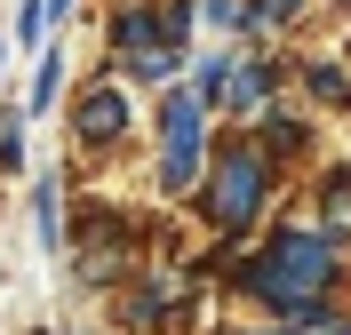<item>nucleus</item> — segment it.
Returning a JSON list of instances; mask_svg holds the SVG:
<instances>
[{
  "instance_id": "1",
  "label": "nucleus",
  "mask_w": 351,
  "mask_h": 335,
  "mask_svg": "<svg viewBox=\"0 0 351 335\" xmlns=\"http://www.w3.org/2000/svg\"><path fill=\"white\" fill-rule=\"evenodd\" d=\"M199 168H208V96L176 88L168 104H160V184H168V192H192Z\"/></svg>"
},
{
  "instance_id": "2",
  "label": "nucleus",
  "mask_w": 351,
  "mask_h": 335,
  "mask_svg": "<svg viewBox=\"0 0 351 335\" xmlns=\"http://www.w3.org/2000/svg\"><path fill=\"white\" fill-rule=\"evenodd\" d=\"M263 192H271L263 152H223V160H216V184H208V216H216L223 232H247L256 208H263Z\"/></svg>"
},
{
  "instance_id": "3",
  "label": "nucleus",
  "mask_w": 351,
  "mask_h": 335,
  "mask_svg": "<svg viewBox=\"0 0 351 335\" xmlns=\"http://www.w3.org/2000/svg\"><path fill=\"white\" fill-rule=\"evenodd\" d=\"M72 128H80V144H112V136L128 128V96L120 88H88L80 112H72Z\"/></svg>"
},
{
  "instance_id": "4",
  "label": "nucleus",
  "mask_w": 351,
  "mask_h": 335,
  "mask_svg": "<svg viewBox=\"0 0 351 335\" xmlns=\"http://www.w3.org/2000/svg\"><path fill=\"white\" fill-rule=\"evenodd\" d=\"M223 88H232V104H240V112H256L263 96H271V72H263V64H232V80H223Z\"/></svg>"
},
{
  "instance_id": "5",
  "label": "nucleus",
  "mask_w": 351,
  "mask_h": 335,
  "mask_svg": "<svg viewBox=\"0 0 351 335\" xmlns=\"http://www.w3.org/2000/svg\"><path fill=\"white\" fill-rule=\"evenodd\" d=\"M56 88H64V56L48 48V56H40V80H32V112H48V104H56Z\"/></svg>"
},
{
  "instance_id": "6",
  "label": "nucleus",
  "mask_w": 351,
  "mask_h": 335,
  "mask_svg": "<svg viewBox=\"0 0 351 335\" xmlns=\"http://www.w3.org/2000/svg\"><path fill=\"white\" fill-rule=\"evenodd\" d=\"M311 96H328V104H351V72H343V64H311Z\"/></svg>"
},
{
  "instance_id": "7",
  "label": "nucleus",
  "mask_w": 351,
  "mask_h": 335,
  "mask_svg": "<svg viewBox=\"0 0 351 335\" xmlns=\"http://www.w3.org/2000/svg\"><path fill=\"white\" fill-rule=\"evenodd\" d=\"M304 8V0H247V32H263V24H287Z\"/></svg>"
},
{
  "instance_id": "8",
  "label": "nucleus",
  "mask_w": 351,
  "mask_h": 335,
  "mask_svg": "<svg viewBox=\"0 0 351 335\" xmlns=\"http://www.w3.org/2000/svg\"><path fill=\"white\" fill-rule=\"evenodd\" d=\"M32 216H40V240L56 247V192H48V184H40V192H32Z\"/></svg>"
},
{
  "instance_id": "9",
  "label": "nucleus",
  "mask_w": 351,
  "mask_h": 335,
  "mask_svg": "<svg viewBox=\"0 0 351 335\" xmlns=\"http://www.w3.org/2000/svg\"><path fill=\"white\" fill-rule=\"evenodd\" d=\"M40 24H48V8H16V40L32 48V40H40Z\"/></svg>"
},
{
  "instance_id": "10",
  "label": "nucleus",
  "mask_w": 351,
  "mask_h": 335,
  "mask_svg": "<svg viewBox=\"0 0 351 335\" xmlns=\"http://www.w3.org/2000/svg\"><path fill=\"white\" fill-rule=\"evenodd\" d=\"M40 8H48V16H72V0H40Z\"/></svg>"
},
{
  "instance_id": "11",
  "label": "nucleus",
  "mask_w": 351,
  "mask_h": 335,
  "mask_svg": "<svg viewBox=\"0 0 351 335\" xmlns=\"http://www.w3.org/2000/svg\"><path fill=\"white\" fill-rule=\"evenodd\" d=\"M343 8H351V0H343Z\"/></svg>"
},
{
  "instance_id": "12",
  "label": "nucleus",
  "mask_w": 351,
  "mask_h": 335,
  "mask_svg": "<svg viewBox=\"0 0 351 335\" xmlns=\"http://www.w3.org/2000/svg\"><path fill=\"white\" fill-rule=\"evenodd\" d=\"M343 335H351V327H343Z\"/></svg>"
}]
</instances>
